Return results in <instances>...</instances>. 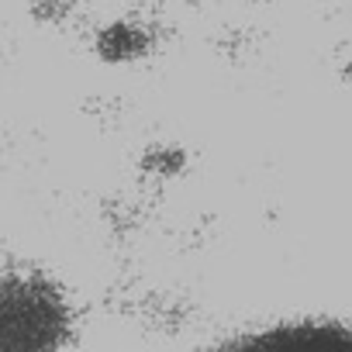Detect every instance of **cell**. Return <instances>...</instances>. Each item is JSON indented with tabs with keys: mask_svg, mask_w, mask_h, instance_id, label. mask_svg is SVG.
Masks as SVG:
<instances>
[{
	"mask_svg": "<svg viewBox=\"0 0 352 352\" xmlns=\"http://www.w3.org/2000/svg\"><path fill=\"white\" fill-rule=\"evenodd\" d=\"M63 307L59 300L35 287L8 280L0 290V352H38L59 342Z\"/></svg>",
	"mask_w": 352,
	"mask_h": 352,
	"instance_id": "obj_1",
	"label": "cell"
}]
</instances>
